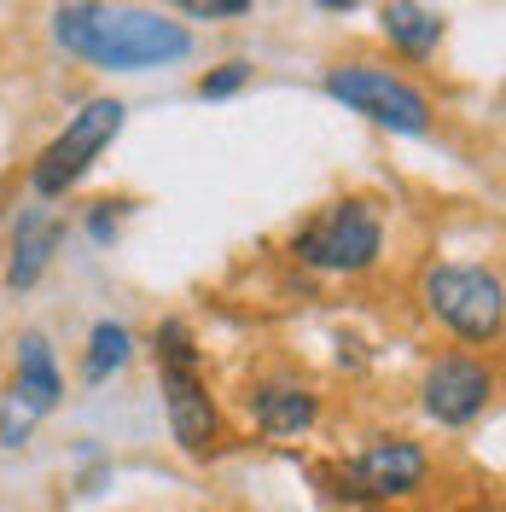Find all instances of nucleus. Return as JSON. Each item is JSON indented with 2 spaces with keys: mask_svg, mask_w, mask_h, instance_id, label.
<instances>
[{
  "mask_svg": "<svg viewBox=\"0 0 506 512\" xmlns=\"http://www.w3.org/2000/svg\"><path fill=\"white\" fill-rule=\"evenodd\" d=\"M53 41L94 70H163L192 59V30L134 0H59Z\"/></svg>",
  "mask_w": 506,
  "mask_h": 512,
  "instance_id": "nucleus-1",
  "label": "nucleus"
},
{
  "mask_svg": "<svg viewBox=\"0 0 506 512\" xmlns=\"http://www.w3.org/2000/svg\"><path fill=\"white\" fill-rule=\"evenodd\" d=\"M158 384H163V419H169V437L187 460H210L222 454L227 425H222V402L204 379V361H198V344H192L187 320H163L158 338Z\"/></svg>",
  "mask_w": 506,
  "mask_h": 512,
  "instance_id": "nucleus-2",
  "label": "nucleus"
},
{
  "mask_svg": "<svg viewBox=\"0 0 506 512\" xmlns=\"http://www.w3.org/2000/svg\"><path fill=\"white\" fill-rule=\"evenodd\" d=\"M419 297H425V315L443 326L454 344L466 350H495L506 326V286L489 262H431L425 280H419Z\"/></svg>",
  "mask_w": 506,
  "mask_h": 512,
  "instance_id": "nucleus-3",
  "label": "nucleus"
},
{
  "mask_svg": "<svg viewBox=\"0 0 506 512\" xmlns=\"http://www.w3.org/2000/svg\"><path fill=\"white\" fill-rule=\"evenodd\" d=\"M291 256L315 274H338V280H355V274H373L384 256V222L367 198H344V204H326L315 222L297 227L291 239Z\"/></svg>",
  "mask_w": 506,
  "mask_h": 512,
  "instance_id": "nucleus-4",
  "label": "nucleus"
},
{
  "mask_svg": "<svg viewBox=\"0 0 506 512\" xmlns=\"http://www.w3.org/2000/svg\"><path fill=\"white\" fill-rule=\"evenodd\" d=\"M332 495H344L355 507H396L425 495L431 483V448L413 443V437H373L367 448H355L349 460H338L332 472Z\"/></svg>",
  "mask_w": 506,
  "mask_h": 512,
  "instance_id": "nucleus-5",
  "label": "nucleus"
},
{
  "mask_svg": "<svg viewBox=\"0 0 506 512\" xmlns=\"http://www.w3.org/2000/svg\"><path fill=\"white\" fill-rule=\"evenodd\" d=\"M128 123V105L123 99H88L70 123H64V134H53L47 146H41V158L30 163V192L41 198V204H53V198H64L70 187H82V175L99 163V152L123 134Z\"/></svg>",
  "mask_w": 506,
  "mask_h": 512,
  "instance_id": "nucleus-6",
  "label": "nucleus"
},
{
  "mask_svg": "<svg viewBox=\"0 0 506 512\" xmlns=\"http://www.w3.org/2000/svg\"><path fill=\"white\" fill-rule=\"evenodd\" d=\"M320 88L338 99V105H349L355 117L390 128V134H413L419 140V134H431V123H437L425 88H413L408 76H396L384 64H332L320 76Z\"/></svg>",
  "mask_w": 506,
  "mask_h": 512,
  "instance_id": "nucleus-7",
  "label": "nucleus"
},
{
  "mask_svg": "<svg viewBox=\"0 0 506 512\" xmlns=\"http://www.w3.org/2000/svg\"><path fill=\"white\" fill-rule=\"evenodd\" d=\"M59 402H64V373L59 355H53V338L24 326L18 344H12V379H6V396H0V448H24L41 419L59 414Z\"/></svg>",
  "mask_w": 506,
  "mask_h": 512,
  "instance_id": "nucleus-8",
  "label": "nucleus"
},
{
  "mask_svg": "<svg viewBox=\"0 0 506 512\" xmlns=\"http://www.w3.org/2000/svg\"><path fill=\"white\" fill-rule=\"evenodd\" d=\"M495 396H501V373L477 350H443L419 379V408L437 431H472L495 408Z\"/></svg>",
  "mask_w": 506,
  "mask_h": 512,
  "instance_id": "nucleus-9",
  "label": "nucleus"
},
{
  "mask_svg": "<svg viewBox=\"0 0 506 512\" xmlns=\"http://www.w3.org/2000/svg\"><path fill=\"white\" fill-rule=\"evenodd\" d=\"M245 414L262 437L291 443V437H309L320 425V396L315 384L297 379V373H262V379L245 384Z\"/></svg>",
  "mask_w": 506,
  "mask_h": 512,
  "instance_id": "nucleus-10",
  "label": "nucleus"
},
{
  "mask_svg": "<svg viewBox=\"0 0 506 512\" xmlns=\"http://www.w3.org/2000/svg\"><path fill=\"white\" fill-rule=\"evenodd\" d=\"M64 245V222L53 210L30 204L18 222H12V256H6V291H35L41 274L53 268V256Z\"/></svg>",
  "mask_w": 506,
  "mask_h": 512,
  "instance_id": "nucleus-11",
  "label": "nucleus"
},
{
  "mask_svg": "<svg viewBox=\"0 0 506 512\" xmlns=\"http://www.w3.org/2000/svg\"><path fill=\"white\" fill-rule=\"evenodd\" d=\"M379 30L402 59L425 64L443 41V12H431L425 0H379Z\"/></svg>",
  "mask_w": 506,
  "mask_h": 512,
  "instance_id": "nucleus-12",
  "label": "nucleus"
},
{
  "mask_svg": "<svg viewBox=\"0 0 506 512\" xmlns=\"http://www.w3.org/2000/svg\"><path fill=\"white\" fill-rule=\"evenodd\" d=\"M128 361H134V332H128L123 320H94L88 350H82V379L105 384V379H117Z\"/></svg>",
  "mask_w": 506,
  "mask_h": 512,
  "instance_id": "nucleus-13",
  "label": "nucleus"
},
{
  "mask_svg": "<svg viewBox=\"0 0 506 512\" xmlns=\"http://www.w3.org/2000/svg\"><path fill=\"white\" fill-rule=\"evenodd\" d=\"M239 88H251V64H245V59H222L210 76H198V88H192V94H198V99H233Z\"/></svg>",
  "mask_w": 506,
  "mask_h": 512,
  "instance_id": "nucleus-14",
  "label": "nucleus"
},
{
  "mask_svg": "<svg viewBox=\"0 0 506 512\" xmlns=\"http://www.w3.org/2000/svg\"><path fill=\"white\" fill-rule=\"evenodd\" d=\"M169 6L192 24H227V18H251L256 0H169Z\"/></svg>",
  "mask_w": 506,
  "mask_h": 512,
  "instance_id": "nucleus-15",
  "label": "nucleus"
},
{
  "mask_svg": "<svg viewBox=\"0 0 506 512\" xmlns=\"http://www.w3.org/2000/svg\"><path fill=\"white\" fill-rule=\"evenodd\" d=\"M123 210H128V204H94V216H88V233H94V245H117Z\"/></svg>",
  "mask_w": 506,
  "mask_h": 512,
  "instance_id": "nucleus-16",
  "label": "nucleus"
},
{
  "mask_svg": "<svg viewBox=\"0 0 506 512\" xmlns=\"http://www.w3.org/2000/svg\"><path fill=\"white\" fill-rule=\"evenodd\" d=\"M320 12H355V6H361V0H315Z\"/></svg>",
  "mask_w": 506,
  "mask_h": 512,
  "instance_id": "nucleus-17",
  "label": "nucleus"
}]
</instances>
